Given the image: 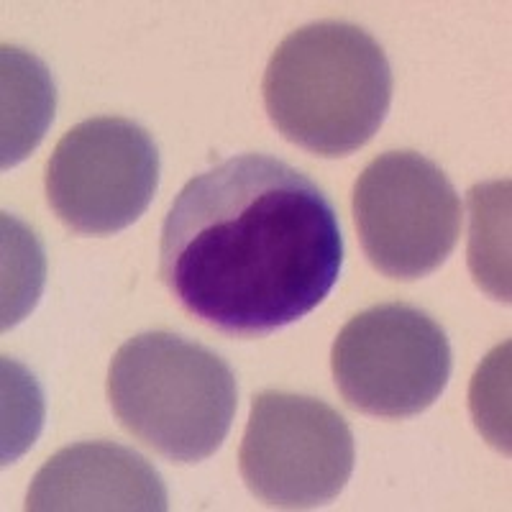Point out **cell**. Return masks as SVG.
I'll return each mask as SVG.
<instances>
[{
  "mask_svg": "<svg viewBox=\"0 0 512 512\" xmlns=\"http://www.w3.org/2000/svg\"><path fill=\"white\" fill-rule=\"evenodd\" d=\"M331 369L351 408L377 418L428 410L451 377V344L436 320L405 303L354 315L333 341Z\"/></svg>",
  "mask_w": 512,
  "mask_h": 512,
  "instance_id": "277c9868",
  "label": "cell"
},
{
  "mask_svg": "<svg viewBox=\"0 0 512 512\" xmlns=\"http://www.w3.org/2000/svg\"><path fill=\"white\" fill-rule=\"evenodd\" d=\"M3 400V464H13L34 446L44 423V402L36 379L11 359H3Z\"/></svg>",
  "mask_w": 512,
  "mask_h": 512,
  "instance_id": "7c38bea8",
  "label": "cell"
},
{
  "mask_svg": "<svg viewBox=\"0 0 512 512\" xmlns=\"http://www.w3.org/2000/svg\"><path fill=\"white\" fill-rule=\"evenodd\" d=\"M108 400L121 425L175 464L210 459L231 431L239 387L218 354L175 333H141L116 351Z\"/></svg>",
  "mask_w": 512,
  "mask_h": 512,
  "instance_id": "3957f363",
  "label": "cell"
},
{
  "mask_svg": "<svg viewBox=\"0 0 512 512\" xmlns=\"http://www.w3.org/2000/svg\"><path fill=\"white\" fill-rule=\"evenodd\" d=\"M3 169L24 162L47 134L57 88L47 64L16 47H3Z\"/></svg>",
  "mask_w": 512,
  "mask_h": 512,
  "instance_id": "9c48e42d",
  "label": "cell"
},
{
  "mask_svg": "<svg viewBox=\"0 0 512 512\" xmlns=\"http://www.w3.org/2000/svg\"><path fill=\"white\" fill-rule=\"evenodd\" d=\"M47 277L44 249L36 233L3 213V331L34 310Z\"/></svg>",
  "mask_w": 512,
  "mask_h": 512,
  "instance_id": "8fae6325",
  "label": "cell"
},
{
  "mask_svg": "<svg viewBox=\"0 0 512 512\" xmlns=\"http://www.w3.org/2000/svg\"><path fill=\"white\" fill-rule=\"evenodd\" d=\"M354 433L331 405L290 392H259L239 451L246 487L285 510L328 505L354 474Z\"/></svg>",
  "mask_w": 512,
  "mask_h": 512,
  "instance_id": "5b68a950",
  "label": "cell"
},
{
  "mask_svg": "<svg viewBox=\"0 0 512 512\" xmlns=\"http://www.w3.org/2000/svg\"><path fill=\"white\" fill-rule=\"evenodd\" d=\"M469 208V269L474 282L495 300L510 303V180L472 187Z\"/></svg>",
  "mask_w": 512,
  "mask_h": 512,
  "instance_id": "30bf717a",
  "label": "cell"
},
{
  "mask_svg": "<svg viewBox=\"0 0 512 512\" xmlns=\"http://www.w3.org/2000/svg\"><path fill=\"white\" fill-rule=\"evenodd\" d=\"M354 221L364 254L392 280H420L446 262L461 231V200L436 162L387 152L354 185Z\"/></svg>",
  "mask_w": 512,
  "mask_h": 512,
  "instance_id": "8992f818",
  "label": "cell"
},
{
  "mask_svg": "<svg viewBox=\"0 0 512 512\" xmlns=\"http://www.w3.org/2000/svg\"><path fill=\"white\" fill-rule=\"evenodd\" d=\"M269 121L318 157H346L390 113L392 70L379 41L344 21H318L282 39L262 82Z\"/></svg>",
  "mask_w": 512,
  "mask_h": 512,
  "instance_id": "7a4b0ae2",
  "label": "cell"
},
{
  "mask_svg": "<svg viewBox=\"0 0 512 512\" xmlns=\"http://www.w3.org/2000/svg\"><path fill=\"white\" fill-rule=\"evenodd\" d=\"M507 369H510V344L500 346L489 354L484 367H479L472 384V413L477 428L495 448L510 454V410H507Z\"/></svg>",
  "mask_w": 512,
  "mask_h": 512,
  "instance_id": "4fadbf2b",
  "label": "cell"
},
{
  "mask_svg": "<svg viewBox=\"0 0 512 512\" xmlns=\"http://www.w3.org/2000/svg\"><path fill=\"white\" fill-rule=\"evenodd\" d=\"M344 236L326 192L267 154L192 177L169 208L159 274L177 303L228 336L280 331L336 287Z\"/></svg>",
  "mask_w": 512,
  "mask_h": 512,
  "instance_id": "6da1fadb",
  "label": "cell"
},
{
  "mask_svg": "<svg viewBox=\"0 0 512 512\" xmlns=\"http://www.w3.org/2000/svg\"><path fill=\"white\" fill-rule=\"evenodd\" d=\"M167 487L134 448L111 441L75 443L52 456L36 472L26 510H128L164 512Z\"/></svg>",
  "mask_w": 512,
  "mask_h": 512,
  "instance_id": "ba28073f",
  "label": "cell"
},
{
  "mask_svg": "<svg viewBox=\"0 0 512 512\" xmlns=\"http://www.w3.org/2000/svg\"><path fill=\"white\" fill-rule=\"evenodd\" d=\"M44 185L67 228L88 236L118 233L144 216L157 192V144L128 118H88L59 139Z\"/></svg>",
  "mask_w": 512,
  "mask_h": 512,
  "instance_id": "52a82bcc",
  "label": "cell"
}]
</instances>
